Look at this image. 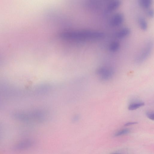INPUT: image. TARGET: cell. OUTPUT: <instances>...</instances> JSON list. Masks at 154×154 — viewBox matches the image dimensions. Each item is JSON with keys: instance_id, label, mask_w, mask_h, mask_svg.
Returning <instances> with one entry per match:
<instances>
[{"instance_id": "1", "label": "cell", "mask_w": 154, "mask_h": 154, "mask_svg": "<svg viewBox=\"0 0 154 154\" xmlns=\"http://www.w3.org/2000/svg\"><path fill=\"white\" fill-rule=\"evenodd\" d=\"M105 36V34L103 32L90 30L69 31L59 35V37L62 39L77 42L101 40Z\"/></svg>"}, {"instance_id": "2", "label": "cell", "mask_w": 154, "mask_h": 154, "mask_svg": "<svg viewBox=\"0 0 154 154\" xmlns=\"http://www.w3.org/2000/svg\"><path fill=\"white\" fill-rule=\"evenodd\" d=\"M153 46V43L151 40H147L142 48L136 56L135 62L137 64H140L144 62L150 55Z\"/></svg>"}, {"instance_id": "3", "label": "cell", "mask_w": 154, "mask_h": 154, "mask_svg": "<svg viewBox=\"0 0 154 154\" xmlns=\"http://www.w3.org/2000/svg\"><path fill=\"white\" fill-rule=\"evenodd\" d=\"M114 74L113 69L107 66H101L98 68L96 74L100 80L103 81L109 80L113 77Z\"/></svg>"}, {"instance_id": "4", "label": "cell", "mask_w": 154, "mask_h": 154, "mask_svg": "<svg viewBox=\"0 0 154 154\" xmlns=\"http://www.w3.org/2000/svg\"><path fill=\"white\" fill-rule=\"evenodd\" d=\"M125 21L124 15L120 13L114 14L112 17L110 21L111 25L113 27H118L121 26Z\"/></svg>"}, {"instance_id": "5", "label": "cell", "mask_w": 154, "mask_h": 154, "mask_svg": "<svg viewBox=\"0 0 154 154\" xmlns=\"http://www.w3.org/2000/svg\"><path fill=\"white\" fill-rule=\"evenodd\" d=\"M33 142L31 140L26 139L22 140L16 145L15 149L17 151L24 150L32 147Z\"/></svg>"}, {"instance_id": "6", "label": "cell", "mask_w": 154, "mask_h": 154, "mask_svg": "<svg viewBox=\"0 0 154 154\" xmlns=\"http://www.w3.org/2000/svg\"><path fill=\"white\" fill-rule=\"evenodd\" d=\"M121 4V2L118 0H114L111 1L108 4L105 13L108 14L117 9Z\"/></svg>"}, {"instance_id": "7", "label": "cell", "mask_w": 154, "mask_h": 154, "mask_svg": "<svg viewBox=\"0 0 154 154\" xmlns=\"http://www.w3.org/2000/svg\"><path fill=\"white\" fill-rule=\"evenodd\" d=\"M131 32L129 28L127 27L122 28L116 32V36L118 39H123L128 36L130 34Z\"/></svg>"}, {"instance_id": "8", "label": "cell", "mask_w": 154, "mask_h": 154, "mask_svg": "<svg viewBox=\"0 0 154 154\" xmlns=\"http://www.w3.org/2000/svg\"><path fill=\"white\" fill-rule=\"evenodd\" d=\"M139 25L141 29L143 30H146L148 28V24L146 19L142 16H139L138 19Z\"/></svg>"}, {"instance_id": "9", "label": "cell", "mask_w": 154, "mask_h": 154, "mask_svg": "<svg viewBox=\"0 0 154 154\" xmlns=\"http://www.w3.org/2000/svg\"><path fill=\"white\" fill-rule=\"evenodd\" d=\"M120 43L117 41L112 42L109 45V50L111 52H115L119 51L120 49Z\"/></svg>"}, {"instance_id": "10", "label": "cell", "mask_w": 154, "mask_h": 154, "mask_svg": "<svg viewBox=\"0 0 154 154\" xmlns=\"http://www.w3.org/2000/svg\"><path fill=\"white\" fill-rule=\"evenodd\" d=\"M139 4L141 7L148 9L151 6L152 1L151 0H141L139 1Z\"/></svg>"}, {"instance_id": "11", "label": "cell", "mask_w": 154, "mask_h": 154, "mask_svg": "<svg viewBox=\"0 0 154 154\" xmlns=\"http://www.w3.org/2000/svg\"><path fill=\"white\" fill-rule=\"evenodd\" d=\"M144 103L141 102L132 103L129 105L128 109L130 111L135 110L144 106Z\"/></svg>"}, {"instance_id": "12", "label": "cell", "mask_w": 154, "mask_h": 154, "mask_svg": "<svg viewBox=\"0 0 154 154\" xmlns=\"http://www.w3.org/2000/svg\"><path fill=\"white\" fill-rule=\"evenodd\" d=\"M130 130L128 129H124L117 132L114 135L115 136H119L122 135H126L130 133Z\"/></svg>"}, {"instance_id": "13", "label": "cell", "mask_w": 154, "mask_h": 154, "mask_svg": "<svg viewBox=\"0 0 154 154\" xmlns=\"http://www.w3.org/2000/svg\"><path fill=\"white\" fill-rule=\"evenodd\" d=\"M146 115L147 117L150 119L153 120L154 119V113L153 111H149L146 112Z\"/></svg>"}, {"instance_id": "14", "label": "cell", "mask_w": 154, "mask_h": 154, "mask_svg": "<svg viewBox=\"0 0 154 154\" xmlns=\"http://www.w3.org/2000/svg\"><path fill=\"white\" fill-rule=\"evenodd\" d=\"M146 14L149 17L152 18L154 16V12L153 10L148 9L146 12Z\"/></svg>"}, {"instance_id": "15", "label": "cell", "mask_w": 154, "mask_h": 154, "mask_svg": "<svg viewBox=\"0 0 154 154\" xmlns=\"http://www.w3.org/2000/svg\"><path fill=\"white\" fill-rule=\"evenodd\" d=\"M138 122H130L127 123L126 124H125V126H128L134 125L137 124H138Z\"/></svg>"}, {"instance_id": "16", "label": "cell", "mask_w": 154, "mask_h": 154, "mask_svg": "<svg viewBox=\"0 0 154 154\" xmlns=\"http://www.w3.org/2000/svg\"></svg>"}]
</instances>
